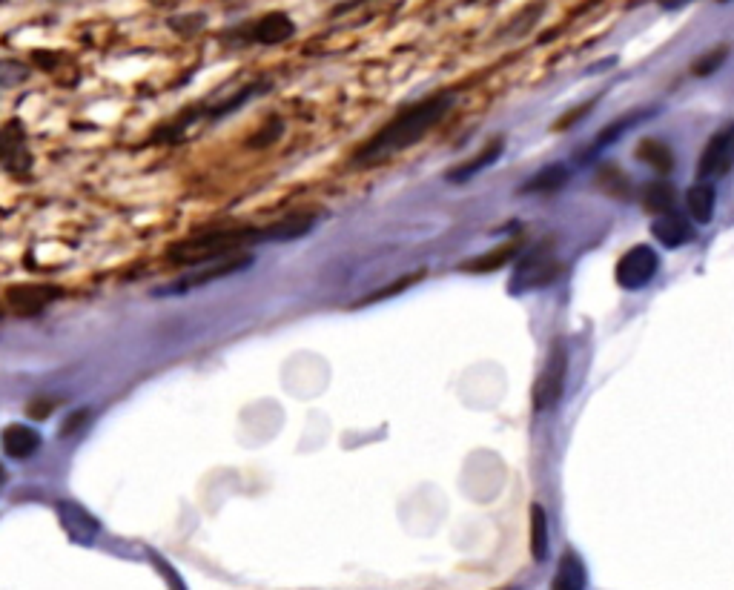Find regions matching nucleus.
<instances>
[{
    "mask_svg": "<svg viewBox=\"0 0 734 590\" xmlns=\"http://www.w3.org/2000/svg\"><path fill=\"white\" fill-rule=\"evenodd\" d=\"M451 106H454L451 95H431V98H425L419 104L402 109L373 138H367L365 144L359 147V152L353 155V164H359V167L379 164V161H385V158L402 152V149H411L448 115Z\"/></svg>",
    "mask_w": 734,
    "mask_h": 590,
    "instance_id": "obj_1",
    "label": "nucleus"
},
{
    "mask_svg": "<svg viewBox=\"0 0 734 590\" xmlns=\"http://www.w3.org/2000/svg\"><path fill=\"white\" fill-rule=\"evenodd\" d=\"M270 241V227H261V230H218V232H204V235H193V238H184L170 247V261L173 264H184V267H195V264H207V261H216L224 255L238 253L241 247H250V244H267Z\"/></svg>",
    "mask_w": 734,
    "mask_h": 590,
    "instance_id": "obj_2",
    "label": "nucleus"
},
{
    "mask_svg": "<svg viewBox=\"0 0 734 590\" xmlns=\"http://www.w3.org/2000/svg\"><path fill=\"white\" fill-rule=\"evenodd\" d=\"M565 379H568V353L560 341L551 347L545 367H542L537 387H534V407L537 410H554L565 393Z\"/></svg>",
    "mask_w": 734,
    "mask_h": 590,
    "instance_id": "obj_3",
    "label": "nucleus"
},
{
    "mask_svg": "<svg viewBox=\"0 0 734 590\" xmlns=\"http://www.w3.org/2000/svg\"><path fill=\"white\" fill-rule=\"evenodd\" d=\"M210 267H204V270H193L190 275H184V278H178L175 284L170 287H164V290H155V295H181V293H190L195 287H207V284H213V281H221V278H227V275H236L241 270H247L250 264H253V255H224V258H216V261H207Z\"/></svg>",
    "mask_w": 734,
    "mask_h": 590,
    "instance_id": "obj_4",
    "label": "nucleus"
},
{
    "mask_svg": "<svg viewBox=\"0 0 734 590\" xmlns=\"http://www.w3.org/2000/svg\"><path fill=\"white\" fill-rule=\"evenodd\" d=\"M660 273V258L657 253L648 247V244H637L631 247L620 261H617V270L614 278L623 290H643L654 281V275Z\"/></svg>",
    "mask_w": 734,
    "mask_h": 590,
    "instance_id": "obj_5",
    "label": "nucleus"
},
{
    "mask_svg": "<svg viewBox=\"0 0 734 590\" xmlns=\"http://www.w3.org/2000/svg\"><path fill=\"white\" fill-rule=\"evenodd\" d=\"M557 273H560V264H557V258L551 255V250H548V247H534L531 253H525L519 258L511 290H514V293L537 290V287H545L548 281H554Z\"/></svg>",
    "mask_w": 734,
    "mask_h": 590,
    "instance_id": "obj_6",
    "label": "nucleus"
},
{
    "mask_svg": "<svg viewBox=\"0 0 734 590\" xmlns=\"http://www.w3.org/2000/svg\"><path fill=\"white\" fill-rule=\"evenodd\" d=\"M734 167V124L717 129L709 144L700 155V164H697V175L700 181H714V178H723L729 175V169Z\"/></svg>",
    "mask_w": 734,
    "mask_h": 590,
    "instance_id": "obj_7",
    "label": "nucleus"
},
{
    "mask_svg": "<svg viewBox=\"0 0 734 590\" xmlns=\"http://www.w3.org/2000/svg\"><path fill=\"white\" fill-rule=\"evenodd\" d=\"M296 35V23L290 21L284 12H267L256 21H250L247 26L238 29V38L241 41L264 43V46H276V43L290 41Z\"/></svg>",
    "mask_w": 734,
    "mask_h": 590,
    "instance_id": "obj_8",
    "label": "nucleus"
},
{
    "mask_svg": "<svg viewBox=\"0 0 734 590\" xmlns=\"http://www.w3.org/2000/svg\"><path fill=\"white\" fill-rule=\"evenodd\" d=\"M651 235L663 244V247H669V250H677V247H683V244H691L694 241V227L689 224V218L686 215H680V212H663V215H657L654 218V224H651Z\"/></svg>",
    "mask_w": 734,
    "mask_h": 590,
    "instance_id": "obj_9",
    "label": "nucleus"
},
{
    "mask_svg": "<svg viewBox=\"0 0 734 590\" xmlns=\"http://www.w3.org/2000/svg\"><path fill=\"white\" fill-rule=\"evenodd\" d=\"M0 444H3V453L9 459L23 462V459H32L41 450V433L26 427V424H9L0 433Z\"/></svg>",
    "mask_w": 734,
    "mask_h": 590,
    "instance_id": "obj_10",
    "label": "nucleus"
},
{
    "mask_svg": "<svg viewBox=\"0 0 734 590\" xmlns=\"http://www.w3.org/2000/svg\"><path fill=\"white\" fill-rule=\"evenodd\" d=\"M58 287H46V284H23V287H12L9 290V304L18 313H38L46 304H52L58 298Z\"/></svg>",
    "mask_w": 734,
    "mask_h": 590,
    "instance_id": "obj_11",
    "label": "nucleus"
},
{
    "mask_svg": "<svg viewBox=\"0 0 734 590\" xmlns=\"http://www.w3.org/2000/svg\"><path fill=\"white\" fill-rule=\"evenodd\" d=\"M58 516H61L64 530L75 539V542H92V539H95L98 522L89 516L84 507L72 505V502H61V505H58Z\"/></svg>",
    "mask_w": 734,
    "mask_h": 590,
    "instance_id": "obj_12",
    "label": "nucleus"
},
{
    "mask_svg": "<svg viewBox=\"0 0 734 590\" xmlns=\"http://www.w3.org/2000/svg\"><path fill=\"white\" fill-rule=\"evenodd\" d=\"M686 210L694 224H712L714 210H717V192H714L712 181H700L691 187L686 195Z\"/></svg>",
    "mask_w": 734,
    "mask_h": 590,
    "instance_id": "obj_13",
    "label": "nucleus"
},
{
    "mask_svg": "<svg viewBox=\"0 0 734 590\" xmlns=\"http://www.w3.org/2000/svg\"><path fill=\"white\" fill-rule=\"evenodd\" d=\"M588 585V573H585L583 559L568 550L562 553L560 565H557V573H554V588L557 590H583Z\"/></svg>",
    "mask_w": 734,
    "mask_h": 590,
    "instance_id": "obj_14",
    "label": "nucleus"
},
{
    "mask_svg": "<svg viewBox=\"0 0 734 590\" xmlns=\"http://www.w3.org/2000/svg\"><path fill=\"white\" fill-rule=\"evenodd\" d=\"M519 250H522V241H508V244L497 247L494 253L476 255L474 261H465L462 273H494L499 267H505L514 255H519Z\"/></svg>",
    "mask_w": 734,
    "mask_h": 590,
    "instance_id": "obj_15",
    "label": "nucleus"
},
{
    "mask_svg": "<svg viewBox=\"0 0 734 590\" xmlns=\"http://www.w3.org/2000/svg\"><path fill=\"white\" fill-rule=\"evenodd\" d=\"M571 172L562 167V164H551V167H542L534 178H528L522 184L519 192H531V195H542V192H560L568 184Z\"/></svg>",
    "mask_w": 734,
    "mask_h": 590,
    "instance_id": "obj_16",
    "label": "nucleus"
},
{
    "mask_svg": "<svg viewBox=\"0 0 734 590\" xmlns=\"http://www.w3.org/2000/svg\"><path fill=\"white\" fill-rule=\"evenodd\" d=\"M548 550H551V525H548L545 507L534 505L531 507V556L537 562H545Z\"/></svg>",
    "mask_w": 734,
    "mask_h": 590,
    "instance_id": "obj_17",
    "label": "nucleus"
},
{
    "mask_svg": "<svg viewBox=\"0 0 734 590\" xmlns=\"http://www.w3.org/2000/svg\"><path fill=\"white\" fill-rule=\"evenodd\" d=\"M634 155H637V161H643L648 167H654L657 172H671V169H674V152H671L669 144H663V141H654V138L640 141V147L634 149Z\"/></svg>",
    "mask_w": 734,
    "mask_h": 590,
    "instance_id": "obj_18",
    "label": "nucleus"
},
{
    "mask_svg": "<svg viewBox=\"0 0 734 590\" xmlns=\"http://www.w3.org/2000/svg\"><path fill=\"white\" fill-rule=\"evenodd\" d=\"M643 207L651 215H663V212L674 210V187L663 184V181H654L643 190Z\"/></svg>",
    "mask_w": 734,
    "mask_h": 590,
    "instance_id": "obj_19",
    "label": "nucleus"
},
{
    "mask_svg": "<svg viewBox=\"0 0 734 590\" xmlns=\"http://www.w3.org/2000/svg\"><path fill=\"white\" fill-rule=\"evenodd\" d=\"M499 155H502V141H491L488 147H485L482 152H479V155H476L474 161H468V164H462L459 169H454V172H451L448 178H451V181H468V178H471V175H476L479 169L491 167V164L497 161Z\"/></svg>",
    "mask_w": 734,
    "mask_h": 590,
    "instance_id": "obj_20",
    "label": "nucleus"
},
{
    "mask_svg": "<svg viewBox=\"0 0 734 590\" xmlns=\"http://www.w3.org/2000/svg\"><path fill=\"white\" fill-rule=\"evenodd\" d=\"M726 55H729V49H726V46L712 49V52H706V55H700V58L694 61L691 72H694L697 78H709V75H714V72L720 69V64L726 61Z\"/></svg>",
    "mask_w": 734,
    "mask_h": 590,
    "instance_id": "obj_21",
    "label": "nucleus"
},
{
    "mask_svg": "<svg viewBox=\"0 0 734 590\" xmlns=\"http://www.w3.org/2000/svg\"><path fill=\"white\" fill-rule=\"evenodd\" d=\"M425 273H413V275H405V278H399L396 284H390V287H385V290H379V293H373V295H367L365 301L362 304H373V301H382V298H390V295H396L399 290H408L411 284H416V278H422Z\"/></svg>",
    "mask_w": 734,
    "mask_h": 590,
    "instance_id": "obj_22",
    "label": "nucleus"
},
{
    "mask_svg": "<svg viewBox=\"0 0 734 590\" xmlns=\"http://www.w3.org/2000/svg\"><path fill=\"white\" fill-rule=\"evenodd\" d=\"M631 124H634V118H623L620 124H611V127L603 129V135H600V138L594 141V147H597V149L608 147V141H611V138H617V135H623V132L631 127Z\"/></svg>",
    "mask_w": 734,
    "mask_h": 590,
    "instance_id": "obj_23",
    "label": "nucleus"
},
{
    "mask_svg": "<svg viewBox=\"0 0 734 590\" xmlns=\"http://www.w3.org/2000/svg\"><path fill=\"white\" fill-rule=\"evenodd\" d=\"M84 422H87V410H81V413H72V416H69V422L64 424V436H69V433H72V430H75L78 424H84Z\"/></svg>",
    "mask_w": 734,
    "mask_h": 590,
    "instance_id": "obj_24",
    "label": "nucleus"
}]
</instances>
